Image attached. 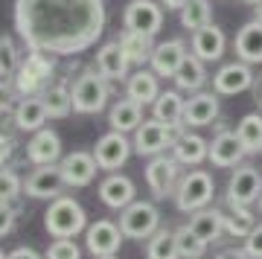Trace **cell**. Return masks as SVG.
I'll return each mask as SVG.
<instances>
[{"mask_svg": "<svg viewBox=\"0 0 262 259\" xmlns=\"http://www.w3.org/2000/svg\"><path fill=\"white\" fill-rule=\"evenodd\" d=\"M172 158L178 160L181 166H198V163L210 160V143H207L201 134L184 131V134L175 140V146H172Z\"/></svg>", "mask_w": 262, "mask_h": 259, "instance_id": "d4e9b609", "label": "cell"}, {"mask_svg": "<svg viewBox=\"0 0 262 259\" xmlns=\"http://www.w3.org/2000/svg\"><path fill=\"white\" fill-rule=\"evenodd\" d=\"M253 84V70L245 61H227L219 67V73L213 76V93L219 96H236L245 93Z\"/></svg>", "mask_w": 262, "mask_h": 259, "instance_id": "2e32d148", "label": "cell"}, {"mask_svg": "<svg viewBox=\"0 0 262 259\" xmlns=\"http://www.w3.org/2000/svg\"><path fill=\"white\" fill-rule=\"evenodd\" d=\"M146 259H181L178 242H175V230L160 227V230L146 242Z\"/></svg>", "mask_w": 262, "mask_h": 259, "instance_id": "836d02e7", "label": "cell"}, {"mask_svg": "<svg viewBox=\"0 0 262 259\" xmlns=\"http://www.w3.org/2000/svg\"><path fill=\"white\" fill-rule=\"evenodd\" d=\"M225 215V233L227 236H233V239H248L251 230L256 227V219L248 207H236V204H227V213Z\"/></svg>", "mask_w": 262, "mask_h": 259, "instance_id": "d6a6232c", "label": "cell"}, {"mask_svg": "<svg viewBox=\"0 0 262 259\" xmlns=\"http://www.w3.org/2000/svg\"><path fill=\"white\" fill-rule=\"evenodd\" d=\"M245 158V148L236 137V131H219L210 140V163L215 169H239Z\"/></svg>", "mask_w": 262, "mask_h": 259, "instance_id": "ac0fdd59", "label": "cell"}, {"mask_svg": "<svg viewBox=\"0 0 262 259\" xmlns=\"http://www.w3.org/2000/svg\"><path fill=\"white\" fill-rule=\"evenodd\" d=\"M256 20H262V6H256Z\"/></svg>", "mask_w": 262, "mask_h": 259, "instance_id": "681fc988", "label": "cell"}, {"mask_svg": "<svg viewBox=\"0 0 262 259\" xmlns=\"http://www.w3.org/2000/svg\"><path fill=\"white\" fill-rule=\"evenodd\" d=\"M18 195H24V181L15 169H0V204H15Z\"/></svg>", "mask_w": 262, "mask_h": 259, "instance_id": "f35d334b", "label": "cell"}, {"mask_svg": "<svg viewBox=\"0 0 262 259\" xmlns=\"http://www.w3.org/2000/svg\"><path fill=\"white\" fill-rule=\"evenodd\" d=\"M122 27L155 38L163 27V6L155 0H131L122 12Z\"/></svg>", "mask_w": 262, "mask_h": 259, "instance_id": "30bf717a", "label": "cell"}, {"mask_svg": "<svg viewBox=\"0 0 262 259\" xmlns=\"http://www.w3.org/2000/svg\"><path fill=\"white\" fill-rule=\"evenodd\" d=\"M20 70H27L29 76H35L38 82L44 84H53V73H56V58L53 56H44V53H27Z\"/></svg>", "mask_w": 262, "mask_h": 259, "instance_id": "8d00e7d4", "label": "cell"}, {"mask_svg": "<svg viewBox=\"0 0 262 259\" xmlns=\"http://www.w3.org/2000/svg\"><path fill=\"white\" fill-rule=\"evenodd\" d=\"M12 155H15V140H12L9 134H3V131H0V169L9 163Z\"/></svg>", "mask_w": 262, "mask_h": 259, "instance_id": "ee69618b", "label": "cell"}, {"mask_svg": "<svg viewBox=\"0 0 262 259\" xmlns=\"http://www.w3.org/2000/svg\"><path fill=\"white\" fill-rule=\"evenodd\" d=\"M236 137L242 143L245 155H259L262 152V114H245L236 125Z\"/></svg>", "mask_w": 262, "mask_h": 259, "instance_id": "1f68e13d", "label": "cell"}, {"mask_svg": "<svg viewBox=\"0 0 262 259\" xmlns=\"http://www.w3.org/2000/svg\"><path fill=\"white\" fill-rule=\"evenodd\" d=\"M99 198H102L105 207H111V210H125L131 204L137 201V189H134V181L128 175H120V172H111V175L105 178L102 184H99Z\"/></svg>", "mask_w": 262, "mask_h": 259, "instance_id": "ffe728a7", "label": "cell"}, {"mask_svg": "<svg viewBox=\"0 0 262 259\" xmlns=\"http://www.w3.org/2000/svg\"><path fill=\"white\" fill-rule=\"evenodd\" d=\"M18 222V207L15 204H0V236H9Z\"/></svg>", "mask_w": 262, "mask_h": 259, "instance_id": "b9f144b4", "label": "cell"}, {"mask_svg": "<svg viewBox=\"0 0 262 259\" xmlns=\"http://www.w3.org/2000/svg\"><path fill=\"white\" fill-rule=\"evenodd\" d=\"M128 56L122 53L120 41H105L99 50H96V73L105 76L108 82H128Z\"/></svg>", "mask_w": 262, "mask_h": 259, "instance_id": "e0dca14e", "label": "cell"}, {"mask_svg": "<svg viewBox=\"0 0 262 259\" xmlns=\"http://www.w3.org/2000/svg\"><path fill=\"white\" fill-rule=\"evenodd\" d=\"M131 152H134V143H131L125 134L108 131V134H102V137L96 140L94 160H96V166L105 169V172L111 175V172H117L120 166H125V160L131 158Z\"/></svg>", "mask_w": 262, "mask_h": 259, "instance_id": "9c48e42d", "label": "cell"}, {"mask_svg": "<svg viewBox=\"0 0 262 259\" xmlns=\"http://www.w3.org/2000/svg\"><path fill=\"white\" fill-rule=\"evenodd\" d=\"M187 44L181 41V38H169L163 44L155 47V53H151V61H149V70L158 79H175L178 70L184 67L187 61Z\"/></svg>", "mask_w": 262, "mask_h": 259, "instance_id": "4fadbf2b", "label": "cell"}, {"mask_svg": "<svg viewBox=\"0 0 262 259\" xmlns=\"http://www.w3.org/2000/svg\"><path fill=\"white\" fill-rule=\"evenodd\" d=\"M236 61L245 64H262V20H248L239 32H236Z\"/></svg>", "mask_w": 262, "mask_h": 259, "instance_id": "7402d4cb", "label": "cell"}, {"mask_svg": "<svg viewBox=\"0 0 262 259\" xmlns=\"http://www.w3.org/2000/svg\"><path fill=\"white\" fill-rule=\"evenodd\" d=\"M245 253L251 259H262V222L251 230V236L245 239Z\"/></svg>", "mask_w": 262, "mask_h": 259, "instance_id": "7bdbcfd3", "label": "cell"}, {"mask_svg": "<svg viewBox=\"0 0 262 259\" xmlns=\"http://www.w3.org/2000/svg\"><path fill=\"white\" fill-rule=\"evenodd\" d=\"M120 47L122 53L128 56L131 64H146V61H151V53H155V41H151V35H143V32H131V29H122L120 32Z\"/></svg>", "mask_w": 262, "mask_h": 259, "instance_id": "f1b7e54d", "label": "cell"}, {"mask_svg": "<svg viewBox=\"0 0 262 259\" xmlns=\"http://www.w3.org/2000/svg\"><path fill=\"white\" fill-rule=\"evenodd\" d=\"M64 178L58 166H35L24 178V192L38 201H56L64 192Z\"/></svg>", "mask_w": 262, "mask_h": 259, "instance_id": "8fae6325", "label": "cell"}, {"mask_svg": "<svg viewBox=\"0 0 262 259\" xmlns=\"http://www.w3.org/2000/svg\"><path fill=\"white\" fill-rule=\"evenodd\" d=\"M9 259H44L38 250H32V248H15L9 253Z\"/></svg>", "mask_w": 262, "mask_h": 259, "instance_id": "f6af8a7d", "label": "cell"}, {"mask_svg": "<svg viewBox=\"0 0 262 259\" xmlns=\"http://www.w3.org/2000/svg\"><path fill=\"white\" fill-rule=\"evenodd\" d=\"M125 96H128L131 102H137V105H155L160 96V82L158 76L151 73V70H146V67H140L137 73L128 76V82H125Z\"/></svg>", "mask_w": 262, "mask_h": 259, "instance_id": "cb8c5ba5", "label": "cell"}, {"mask_svg": "<svg viewBox=\"0 0 262 259\" xmlns=\"http://www.w3.org/2000/svg\"><path fill=\"white\" fill-rule=\"evenodd\" d=\"M184 105L187 99L181 96V91H160L158 102L151 105V120L172 128H184Z\"/></svg>", "mask_w": 262, "mask_h": 259, "instance_id": "484cf974", "label": "cell"}, {"mask_svg": "<svg viewBox=\"0 0 262 259\" xmlns=\"http://www.w3.org/2000/svg\"><path fill=\"white\" fill-rule=\"evenodd\" d=\"M0 259H9V253H3V250H0Z\"/></svg>", "mask_w": 262, "mask_h": 259, "instance_id": "f907efd6", "label": "cell"}, {"mask_svg": "<svg viewBox=\"0 0 262 259\" xmlns=\"http://www.w3.org/2000/svg\"><path fill=\"white\" fill-rule=\"evenodd\" d=\"M259 102H262V96H259Z\"/></svg>", "mask_w": 262, "mask_h": 259, "instance_id": "db71d44e", "label": "cell"}, {"mask_svg": "<svg viewBox=\"0 0 262 259\" xmlns=\"http://www.w3.org/2000/svg\"><path fill=\"white\" fill-rule=\"evenodd\" d=\"M120 230L125 239L149 242L160 230V210L151 201H134L120 213Z\"/></svg>", "mask_w": 262, "mask_h": 259, "instance_id": "8992f818", "label": "cell"}, {"mask_svg": "<svg viewBox=\"0 0 262 259\" xmlns=\"http://www.w3.org/2000/svg\"><path fill=\"white\" fill-rule=\"evenodd\" d=\"M219 117V93L213 91H201V93H192L184 105V128L189 125H213V120Z\"/></svg>", "mask_w": 262, "mask_h": 259, "instance_id": "44dd1931", "label": "cell"}, {"mask_svg": "<svg viewBox=\"0 0 262 259\" xmlns=\"http://www.w3.org/2000/svg\"><path fill=\"white\" fill-rule=\"evenodd\" d=\"M189 230L195 233L204 245H213L225 233V215H222V210H213V207L198 210V213L189 215Z\"/></svg>", "mask_w": 262, "mask_h": 259, "instance_id": "4316f807", "label": "cell"}, {"mask_svg": "<svg viewBox=\"0 0 262 259\" xmlns=\"http://www.w3.org/2000/svg\"><path fill=\"white\" fill-rule=\"evenodd\" d=\"M108 122H111V131H120V134H128V131H137L143 125V105L125 99H117L108 111Z\"/></svg>", "mask_w": 262, "mask_h": 259, "instance_id": "83f0119b", "label": "cell"}, {"mask_svg": "<svg viewBox=\"0 0 262 259\" xmlns=\"http://www.w3.org/2000/svg\"><path fill=\"white\" fill-rule=\"evenodd\" d=\"M44 227L53 239H73L79 233L88 230V215H84V207L76 198H56L50 201L47 213H44Z\"/></svg>", "mask_w": 262, "mask_h": 259, "instance_id": "7a4b0ae2", "label": "cell"}, {"mask_svg": "<svg viewBox=\"0 0 262 259\" xmlns=\"http://www.w3.org/2000/svg\"><path fill=\"white\" fill-rule=\"evenodd\" d=\"M122 239H125V236H122L120 224L108 222V219H99V222L88 224V230H84V245H88V250H91L96 259L117 256Z\"/></svg>", "mask_w": 262, "mask_h": 259, "instance_id": "7c38bea8", "label": "cell"}, {"mask_svg": "<svg viewBox=\"0 0 262 259\" xmlns=\"http://www.w3.org/2000/svg\"><path fill=\"white\" fill-rule=\"evenodd\" d=\"M207 79H210V73H207L204 61H201V58H195L192 53H189L187 61H184V67H181L178 76H175V84H178V91L201 93V88L207 84Z\"/></svg>", "mask_w": 262, "mask_h": 259, "instance_id": "4dcf8cb0", "label": "cell"}, {"mask_svg": "<svg viewBox=\"0 0 262 259\" xmlns=\"http://www.w3.org/2000/svg\"><path fill=\"white\" fill-rule=\"evenodd\" d=\"M192 56L201 58L204 64H213V61H222V56H225L227 50V35L222 27H215V24H210V27L198 29V32H192Z\"/></svg>", "mask_w": 262, "mask_h": 259, "instance_id": "d6986e66", "label": "cell"}, {"mask_svg": "<svg viewBox=\"0 0 262 259\" xmlns=\"http://www.w3.org/2000/svg\"><path fill=\"white\" fill-rule=\"evenodd\" d=\"M102 259H117V256H102Z\"/></svg>", "mask_w": 262, "mask_h": 259, "instance_id": "f5cc1de1", "label": "cell"}, {"mask_svg": "<svg viewBox=\"0 0 262 259\" xmlns=\"http://www.w3.org/2000/svg\"><path fill=\"white\" fill-rule=\"evenodd\" d=\"M61 137L53 128H41L27 143V160L32 166H58L61 163Z\"/></svg>", "mask_w": 262, "mask_h": 259, "instance_id": "9a60e30c", "label": "cell"}, {"mask_svg": "<svg viewBox=\"0 0 262 259\" xmlns=\"http://www.w3.org/2000/svg\"><path fill=\"white\" fill-rule=\"evenodd\" d=\"M259 213H262V198H259Z\"/></svg>", "mask_w": 262, "mask_h": 259, "instance_id": "816d5d0a", "label": "cell"}, {"mask_svg": "<svg viewBox=\"0 0 262 259\" xmlns=\"http://www.w3.org/2000/svg\"><path fill=\"white\" fill-rule=\"evenodd\" d=\"M160 3H163L166 9H175V12H181V9H184V6L189 3V0H160Z\"/></svg>", "mask_w": 262, "mask_h": 259, "instance_id": "7dc6e473", "label": "cell"}, {"mask_svg": "<svg viewBox=\"0 0 262 259\" xmlns=\"http://www.w3.org/2000/svg\"><path fill=\"white\" fill-rule=\"evenodd\" d=\"M213 6H210V0H189L187 6L181 9V27L189 29V32H198V29H204L213 24Z\"/></svg>", "mask_w": 262, "mask_h": 259, "instance_id": "e575fe53", "label": "cell"}, {"mask_svg": "<svg viewBox=\"0 0 262 259\" xmlns=\"http://www.w3.org/2000/svg\"><path fill=\"white\" fill-rule=\"evenodd\" d=\"M12 20L29 53L70 58L102 38L105 0H15Z\"/></svg>", "mask_w": 262, "mask_h": 259, "instance_id": "6da1fadb", "label": "cell"}, {"mask_svg": "<svg viewBox=\"0 0 262 259\" xmlns=\"http://www.w3.org/2000/svg\"><path fill=\"white\" fill-rule=\"evenodd\" d=\"M12 120H15V125H18L20 131H41L47 128V105H44V99L41 96H29V99H20L18 105H15V111H12Z\"/></svg>", "mask_w": 262, "mask_h": 259, "instance_id": "603a6c76", "label": "cell"}, {"mask_svg": "<svg viewBox=\"0 0 262 259\" xmlns=\"http://www.w3.org/2000/svg\"><path fill=\"white\" fill-rule=\"evenodd\" d=\"M187 128H172V125H163L158 120H143V125L134 131V152L140 155V158H160V155H166L172 152L175 146V140L181 137Z\"/></svg>", "mask_w": 262, "mask_h": 259, "instance_id": "5b68a950", "label": "cell"}, {"mask_svg": "<svg viewBox=\"0 0 262 259\" xmlns=\"http://www.w3.org/2000/svg\"><path fill=\"white\" fill-rule=\"evenodd\" d=\"M215 184L213 175L207 169H189L187 175L181 178L178 189H175V207L181 213H198V210H207L210 201H213Z\"/></svg>", "mask_w": 262, "mask_h": 259, "instance_id": "277c9868", "label": "cell"}, {"mask_svg": "<svg viewBox=\"0 0 262 259\" xmlns=\"http://www.w3.org/2000/svg\"><path fill=\"white\" fill-rule=\"evenodd\" d=\"M18 102H20V96H18V91H15V84L6 82V79H0V117L15 111Z\"/></svg>", "mask_w": 262, "mask_h": 259, "instance_id": "60d3db41", "label": "cell"}, {"mask_svg": "<svg viewBox=\"0 0 262 259\" xmlns=\"http://www.w3.org/2000/svg\"><path fill=\"white\" fill-rule=\"evenodd\" d=\"M70 96H73L76 114H99L108 105L111 88H108V79L105 76L96 73V67H84L82 73L73 79Z\"/></svg>", "mask_w": 262, "mask_h": 259, "instance_id": "3957f363", "label": "cell"}, {"mask_svg": "<svg viewBox=\"0 0 262 259\" xmlns=\"http://www.w3.org/2000/svg\"><path fill=\"white\" fill-rule=\"evenodd\" d=\"M175 242H178L181 259H201L207 253V245L189 230V224H181L178 230H175Z\"/></svg>", "mask_w": 262, "mask_h": 259, "instance_id": "74e56055", "label": "cell"}, {"mask_svg": "<svg viewBox=\"0 0 262 259\" xmlns=\"http://www.w3.org/2000/svg\"><path fill=\"white\" fill-rule=\"evenodd\" d=\"M215 259H251V256L245 253V248H227V250H222Z\"/></svg>", "mask_w": 262, "mask_h": 259, "instance_id": "bcb514c9", "label": "cell"}, {"mask_svg": "<svg viewBox=\"0 0 262 259\" xmlns=\"http://www.w3.org/2000/svg\"><path fill=\"white\" fill-rule=\"evenodd\" d=\"M24 64V56H20V47L15 44V38L12 35H0V79H15Z\"/></svg>", "mask_w": 262, "mask_h": 259, "instance_id": "d590c367", "label": "cell"}, {"mask_svg": "<svg viewBox=\"0 0 262 259\" xmlns=\"http://www.w3.org/2000/svg\"><path fill=\"white\" fill-rule=\"evenodd\" d=\"M58 169H61V178H64L67 186L82 189V186L94 184L96 169L99 166H96V160H94V152H82V148H76V152H70V155L61 158Z\"/></svg>", "mask_w": 262, "mask_h": 259, "instance_id": "5bb4252c", "label": "cell"}, {"mask_svg": "<svg viewBox=\"0 0 262 259\" xmlns=\"http://www.w3.org/2000/svg\"><path fill=\"white\" fill-rule=\"evenodd\" d=\"M44 259H82V250L73 239H53Z\"/></svg>", "mask_w": 262, "mask_h": 259, "instance_id": "ab89813d", "label": "cell"}, {"mask_svg": "<svg viewBox=\"0 0 262 259\" xmlns=\"http://www.w3.org/2000/svg\"><path fill=\"white\" fill-rule=\"evenodd\" d=\"M245 3H251L253 9H256V6H262V0H245Z\"/></svg>", "mask_w": 262, "mask_h": 259, "instance_id": "c3c4849f", "label": "cell"}, {"mask_svg": "<svg viewBox=\"0 0 262 259\" xmlns=\"http://www.w3.org/2000/svg\"><path fill=\"white\" fill-rule=\"evenodd\" d=\"M181 163L172 155H160V158H151L149 166H146V184H149L151 195L163 201V198H175V189L181 184Z\"/></svg>", "mask_w": 262, "mask_h": 259, "instance_id": "52a82bcc", "label": "cell"}, {"mask_svg": "<svg viewBox=\"0 0 262 259\" xmlns=\"http://www.w3.org/2000/svg\"><path fill=\"white\" fill-rule=\"evenodd\" d=\"M41 99H44V105H47V117L50 120H64L67 114L73 111V96H70V84H67V79L53 82Z\"/></svg>", "mask_w": 262, "mask_h": 259, "instance_id": "f546056e", "label": "cell"}, {"mask_svg": "<svg viewBox=\"0 0 262 259\" xmlns=\"http://www.w3.org/2000/svg\"><path fill=\"white\" fill-rule=\"evenodd\" d=\"M262 198V175L259 169L251 163H242L239 169H233V175L227 181L225 189V201L236 204V207H251L253 201Z\"/></svg>", "mask_w": 262, "mask_h": 259, "instance_id": "ba28073f", "label": "cell"}]
</instances>
